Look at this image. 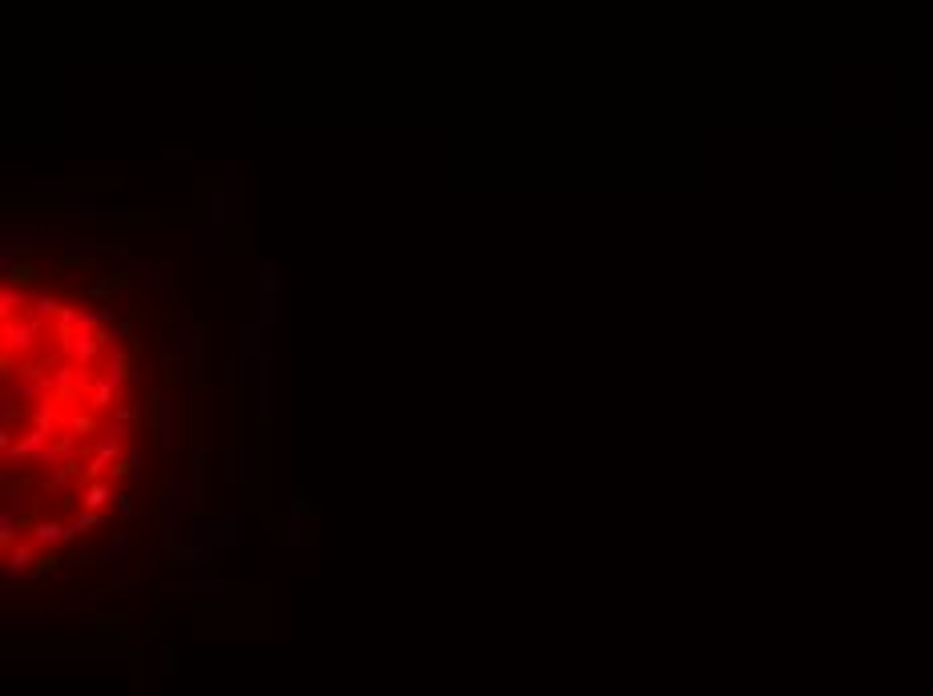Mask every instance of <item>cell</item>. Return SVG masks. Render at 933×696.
I'll use <instances>...</instances> for the list:
<instances>
[{
	"mask_svg": "<svg viewBox=\"0 0 933 696\" xmlns=\"http://www.w3.org/2000/svg\"><path fill=\"white\" fill-rule=\"evenodd\" d=\"M234 335H237V350H234V354H242V359H250V354H253V347H258V330H253L250 322H246V326L237 322V326H234Z\"/></svg>",
	"mask_w": 933,
	"mask_h": 696,
	"instance_id": "obj_1",
	"label": "cell"
}]
</instances>
